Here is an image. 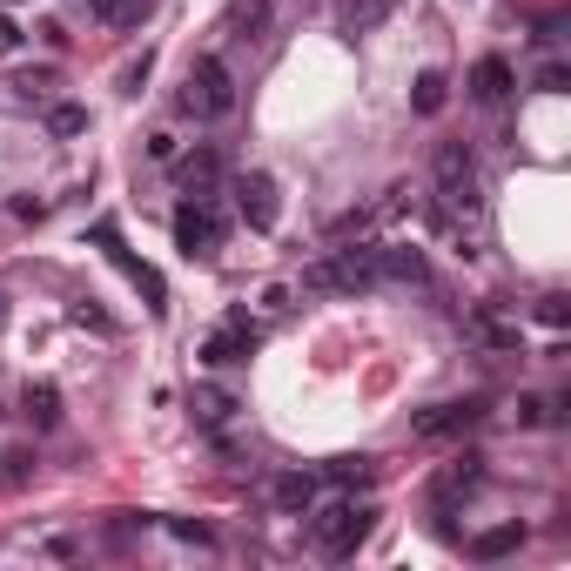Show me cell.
Segmentation results:
<instances>
[{
	"label": "cell",
	"mask_w": 571,
	"mask_h": 571,
	"mask_svg": "<svg viewBox=\"0 0 571 571\" xmlns=\"http://www.w3.org/2000/svg\"><path fill=\"white\" fill-rule=\"evenodd\" d=\"M141 81H148V54H141V61H128V74H121V88H128V95H141Z\"/></svg>",
	"instance_id": "obj_31"
},
{
	"label": "cell",
	"mask_w": 571,
	"mask_h": 571,
	"mask_svg": "<svg viewBox=\"0 0 571 571\" xmlns=\"http://www.w3.org/2000/svg\"><path fill=\"white\" fill-rule=\"evenodd\" d=\"M47 88H54V74H47V67H34V74H14V95H21V102H47Z\"/></svg>",
	"instance_id": "obj_26"
},
{
	"label": "cell",
	"mask_w": 571,
	"mask_h": 571,
	"mask_svg": "<svg viewBox=\"0 0 571 571\" xmlns=\"http://www.w3.org/2000/svg\"><path fill=\"white\" fill-rule=\"evenodd\" d=\"M518 424H544V396H518Z\"/></svg>",
	"instance_id": "obj_30"
},
{
	"label": "cell",
	"mask_w": 571,
	"mask_h": 571,
	"mask_svg": "<svg viewBox=\"0 0 571 571\" xmlns=\"http://www.w3.org/2000/svg\"><path fill=\"white\" fill-rule=\"evenodd\" d=\"M464 88H470V102H484V108H498V102H511V88H518V74H511V61L505 54H484L470 74H464Z\"/></svg>",
	"instance_id": "obj_10"
},
{
	"label": "cell",
	"mask_w": 571,
	"mask_h": 571,
	"mask_svg": "<svg viewBox=\"0 0 571 571\" xmlns=\"http://www.w3.org/2000/svg\"><path fill=\"white\" fill-rule=\"evenodd\" d=\"M383 276H377V242H357V250H330V256H316L303 269V289L316 296H370Z\"/></svg>",
	"instance_id": "obj_1"
},
{
	"label": "cell",
	"mask_w": 571,
	"mask_h": 571,
	"mask_svg": "<svg viewBox=\"0 0 571 571\" xmlns=\"http://www.w3.org/2000/svg\"><path fill=\"white\" fill-rule=\"evenodd\" d=\"M303 518H309V538H316L322 558H350V551L370 538V525H377V511H370L363 498H337V505H322V511L309 505Z\"/></svg>",
	"instance_id": "obj_2"
},
{
	"label": "cell",
	"mask_w": 571,
	"mask_h": 571,
	"mask_svg": "<svg viewBox=\"0 0 571 571\" xmlns=\"http://www.w3.org/2000/svg\"><path fill=\"white\" fill-rule=\"evenodd\" d=\"M477 417H484V396H457V403H431V411H417L411 431L431 437V444H444V437H464Z\"/></svg>",
	"instance_id": "obj_8"
},
{
	"label": "cell",
	"mask_w": 571,
	"mask_h": 571,
	"mask_svg": "<svg viewBox=\"0 0 571 571\" xmlns=\"http://www.w3.org/2000/svg\"><path fill=\"white\" fill-rule=\"evenodd\" d=\"M0 477L21 484V477H28V457H21V451H8V457H0Z\"/></svg>",
	"instance_id": "obj_32"
},
{
	"label": "cell",
	"mask_w": 571,
	"mask_h": 571,
	"mask_svg": "<svg viewBox=\"0 0 571 571\" xmlns=\"http://www.w3.org/2000/svg\"><path fill=\"white\" fill-rule=\"evenodd\" d=\"M518 544H525V525H491V531L470 538V558L491 564V558H505V551H518Z\"/></svg>",
	"instance_id": "obj_20"
},
{
	"label": "cell",
	"mask_w": 571,
	"mask_h": 571,
	"mask_svg": "<svg viewBox=\"0 0 571 571\" xmlns=\"http://www.w3.org/2000/svg\"><path fill=\"white\" fill-rule=\"evenodd\" d=\"M250 350H256V330H250V316L235 309V316L222 322V330H215V337H209L195 357H202L209 370H229V363H250Z\"/></svg>",
	"instance_id": "obj_9"
},
{
	"label": "cell",
	"mask_w": 571,
	"mask_h": 571,
	"mask_svg": "<svg viewBox=\"0 0 571 571\" xmlns=\"http://www.w3.org/2000/svg\"><path fill=\"white\" fill-rule=\"evenodd\" d=\"M169 531H176V538H182V544H215V531H209V525H189V518H176V525H169Z\"/></svg>",
	"instance_id": "obj_29"
},
{
	"label": "cell",
	"mask_w": 571,
	"mask_h": 571,
	"mask_svg": "<svg viewBox=\"0 0 571 571\" xmlns=\"http://www.w3.org/2000/svg\"><path fill=\"white\" fill-rule=\"evenodd\" d=\"M21 403H28V424H34V431H54V424H61V390H54L47 377H41V383H28V396H21Z\"/></svg>",
	"instance_id": "obj_17"
},
{
	"label": "cell",
	"mask_w": 571,
	"mask_h": 571,
	"mask_svg": "<svg viewBox=\"0 0 571 571\" xmlns=\"http://www.w3.org/2000/svg\"><path fill=\"white\" fill-rule=\"evenodd\" d=\"M531 88H538V95H564V88H571V67H564V61H544V67L531 74Z\"/></svg>",
	"instance_id": "obj_25"
},
{
	"label": "cell",
	"mask_w": 571,
	"mask_h": 571,
	"mask_svg": "<svg viewBox=\"0 0 571 571\" xmlns=\"http://www.w3.org/2000/svg\"><path fill=\"white\" fill-rule=\"evenodd\" d=\"M0 316H8V303H0Z\"/></svg>",
	"instance_id": "obj_34"
},
{
	"label": "cell",
	"mask_w": 571,
	"mask_h": 571,
	"mask_svg": "<svg viewBox=\"0 0 571 571\" xmlns=\"http://www.w3.org/2000/svg\"><path fill=\"white\" fill-rule=\"evenodd\" d=\"M235 215L250 222L256 235H269V229H276V215H283L276 176H263V169H250V176H235Z\"/></svg>",
	"instance_id": "obj_7"
},
{
	"label": "cell",
	"mask_w": 571,
	"mask_h": 571,
	"mask_svg": "<svg viewBox=\"0 0 571 571\" xmlns=\"http://www.w3.org/2000/svg\"><path fill=\"white\" fill-rule=\"evenodd\" d=\"M14 47H21V28H14V21H0V54H14Z\"/></svg>",
	"instance_id": "obj_33"
},
{
	"label": "cell",
	"mask_w": 571,
	"mask_h": 571,
	"mask_svg": "<svg viewBox=\"0 0 571 571\" xmlns=\"http://www.w3.org/2000/svg\"><path fill=\"white\" fill-rule=\"evenodd\" d=\"M229 28L263 34V28H269V0H235V8H229ZM250 34H242V41H250Z\"/></svg>",
	"instance_id": "obj_24"
},
{
	"label": "cell",
	"mask_w": 571,
	"mask_h": 571,
	"mask_svg": "<svg viewBox=\"0 0 571 571\" xmlns=\"http://www.w3.org/2000/svg\"><path fill=\"white\" fill-rule=\"evenodd\" d=\"M95 250H108V263H115V269H121V276L148 296V309H155V316L169 309V289H161V276H155L141 256H128V242H121V229H115V222H95Z\"/></svg>",
	"instance_id": "obj_6"
},
{
	"label": "cell",
	"mask_w": 571,
	"mask_h": 571,
	"mask_svg": "<svg viewBox=\"0 0 571 571\" xmlns=\"http://www.w3.org/2000/svg\"><path fill=\"white\" fill-rule=\"evenodd\" d=\"M229 108H235V74H229V61H222V54H195V61H189V81H182V115L222 121Z\"/></svg>",
	"instance_id": "obj_3"
},
{
	"label": "cell",
	"mask_w": 571,
	"mask_h": 571,
	"mask_svg": "<svg viewBox=\"0 0 571 571\" xmlns=\"http://www.w3.org/2000/svg\"><path fill=\"white\" fill-rule=\"evenodd\" d=\"M538 322H544V330H564V322H571V303H564V296H538Z\"/></svg>",
	"instance_id": "obj_27"
},
{
	"label": "cell",
	"mask_w": 571,
	"mask_h": 571,
	"mask_svg": "<svg viewBox=\"0 0 571 571\" xmlns=\"http://www.w3.org/2000/svg\"><path fill=\"white\" fill-rule=\"evenodd\" d=\"M322 477L343 484V491H370V484H377V457H330V464H322Z\"/></svg>",
	"instance_id": "obj_16"
},
{
	"label": "cell",
	"mask_w": 571,
	"mask_h": 571,
	"mask_svg": "<svg viewBox=\"0 0 571 571\" xmlns=\"http://www.w3.org/2000/svg\"><path fill=\"white\" fill-rule=\"evenodd\" d=\"M316 470H283L276 484H269V498H276V511H289V518H303L309 505H316Z\"/></svg>",
	"instance_id": "obj_13"
},
{
	"label": "cell",
	"mask_w": 571,
	"mask_h": 571,
	"mask_svg": "<svg viewBox=\"0 0 571 571\" xmlns=\"http://www.w3.org/2000/svg\"><path fill=\"white\" fill-rule=\"evenodd\" d=\"M470 322H477V337L491 343V350H518V322H511V316H498V309H477Z\"/></svg>",
	"instance_id": "obj_21"
},
{
	"label": "cell",
	"mask_w": 571,
	"mask_h": 571,
	"mask_svg": "<svg viewBox=\"0 0 571 571\" xmlns=\"http://www.w3.org/2000/svg\"><path fill=\"white\" fill-rule=\"evenodd\" d=\"M396 0H343V34H377Z\"/></svg>",
	"instance_id": "obj_18"
},
{
	"label": "cell",
	"mask_w": 571,
	"mask_h": 571,
	"mask_svg": "<svg viewBox=\"0 0 571 571\" xmlns=\"http://www.w3.org/2000/svg\"><path fill=\"white\" fill-rule=\"evenodd\" d=\"M176 182H182L189 195H209V189L222 182V155H215V148H195L182 169H176Z\"/></svg>",
	"instance_id": "obj_14"
},
{
	"label": "cell",
	"mask_w": 571,
	"mask_h": 571,
	"mask_svg": "<svg viewBox=\"0 0 571 571\" xmlns=\"http://www.w3.org/2000/svg\"><path fill=\"white\" fill-rule=\"evenodd\" d=\"M377 276L383 283H431V263L411 242H377Z\"/></svg>",
	"instance_id": "obj_12"
},
{
	"label": "cell",
	"mask_w": 571,
	"mask_h": 571,
	"mask_svg": "<svg viewBox=\"0 0 571 571\" xmlns=\"http://www.w3.org/2000/svg\"><path fill=\"white\" fill-rule=\"evenodd\" d=\"M95 14H102L108 28H141V21L155 14V0H95Z\"/></svg>",
	"instance_id": "obj_22"
},
{
	"label": "cell",
	"mask_w": 571,
	"mask_h": 571,
	"mask_svg": "<svg viewBox=\"0 0 571 571\" xmlns=\"http://www.w3.org/2000/svg\"><path fill=\"white\" fill-rule=\"evenodd\" d=\"M477 484H484V457H470V451H464L457 464H444V470H437V484H431V498H437V518H444L457 498H470Z\"/></svg>",
	"instance_id": "obj_11"
},
{
	"label": "cell",
	"mask_w": 571,
	"mask_h": 571,
	"mask_svg": "<svg viewBox=\"0 0 571 571\" xmlns=\"http://www.w3.org/2000/svg\"><path fill=\"white\" fill-rule=\"evenodd\" d=\"M189 411H195V424H202V431H222V424L235 417V396H229V390H215V383H202V390L189 396Z\"/></svg>",
	"instance_id": "obj_15"
},
{
	"label": "cell",
	"mask_w": 571,
	"mask_h": 571,
	"mask_svg": "<svg viewBox=\"0 0 571 571\" xmlns=\"http://www.w3.org/2000/svg\"><path fill=\"white\" fill-rule=\"evenodd\" d=\"M176 250L189 256V263H209L215 250H222V235H229V222H222V209L209 202V195H182V209H176Z\"/></svg>",
	"instance_id": "obj_5"
},
{
	"label": "cell",
	"mask_w": 571,
	"mask_h": 571,
	"mask_svg": "<svg viewBox=\"0 0 571 571\" xmlns=\"http://www.w3.org/2000/svg\"><path fill=\"white\" fill-rule=\"evenodd\" d=\"M67 316H74V322H81V330H102V337H108V330H115V322H108V316H102V309H95V303H74V309H67Z\"/></svg>",
	"instance_id": "obj_28"
},
{
	"label": "cell",
	"mask_w": 571,
	"mask_h": 571,
	"mask_svg": "<svg viewBox=\"0 0 571 571\" xmlns=\"http://www.w3.org/2000/svg\"><path fill=\"white\" fill-rule=\"evenodd\" d=\"M444 95H451L444 67H424V74L411 81V108H417V115H444Z\"/></svg>",
	"instance_id": "obj_19"
},
{
	"label": "cell",
	"mask_w": 571,
	"mask_h": 571,
	"mask_svg": "<svg viewBox=\"0 0 571 571\" xmlns=\"http://www.w3.org/2000/svg\"><path fill=\"white\" fill-rule=\"evenodd\" d=\"M47 135H61V141L88 135V108H81V102H54V108H47Z\"/></svg>",
	"instance_id": "obj_23"
},
{
	"label": "cell",
	"mask_w": 571,
	"mask_h": 571,
	"mask_svg": "<svg viewBox=\"0 0 571 571\" xmlns=\"http://www.w3.org/2000/svg\"><path fill=\"white\" fill-rule=\"evenodd\" d=\"M431 176H437V202H444V215H477V209H484L477 161H470L464 141H444V148L431 155Z\"/></svg>",
	"instance_id": "obj_4"
}]
</instances>
